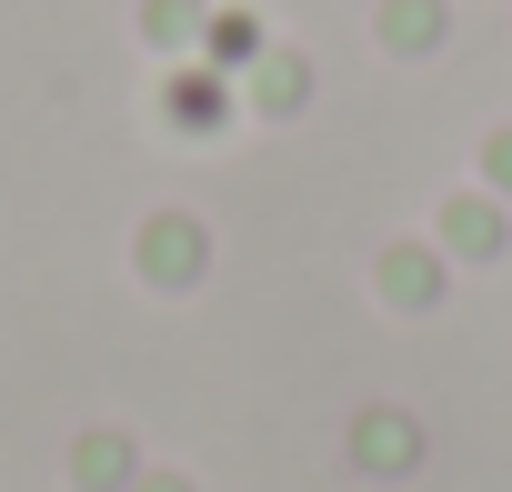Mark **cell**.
I'll return each mask as SVG.
<instances>
[{
  "label": "cell",
  "instance_id": "cell-1",
  "mask_svg": "<svg viewBox=\"0 0 512 492\" xmlns=\"http://www.w3.org/2000/svg\"><path fill=\"white\" fill-rule=\"evenodd\" d=\"M412 452H422V432H412L402 412H362V422H352V462H362V472H412Z\"/></svg>",
  "mask_w": 512,
  "mask_h": 492
},
{
  "label": "cell",
  "instance_id": "cell-2",
  "mask_svg": "<svg viewBox=\"0 0 512 492\" xmlns=\"http://www.w3.org/2000/svg\"><path fill=\"white\" fill-rule=\"evenodd\" d=\"M71 482H81V492H131L141 462H131L121 432H81V442H71Z\"/></svg>",
  "mask_w": 512,
  "mask_h": 492
},
{
  "label": "cell",
  "instance_id": "cell-3",
  "mask_svg": "<svg viewBox=\"0 0 512 492\" xmlns=\"http://www.w3.org/2000/svg\"><path fill=\"white\" fill-rule=\"evenodd\" d=\"M141 272H151V282H191V272H201V231L161 211V221L141 231Z\"/></svg>",
  "mask_w": 512,
  "mask_h": 492
},
{
  "label": "cell",
  "instance_id": "cell-4",
  "mask_svg": "<svg viewBox=\"0 0 512 492\" xmlns=\"http://www.w3.org/2000/svg\"><path fill=\"white\" fill-rule=\"evenodd\" d=\"M382 292H392L402 312H422V302L442 292V272H432V252H392V262H382Z\"/></svg>",
  "mask_w": 512,
  "mask_h": 492
},
{
  "label": "cell",
  "instance_id": "cell-5",
  "mask_svg": "<svg viewBox=\"0 0 512 492\" xmlns=\"http://www.w3.org/2000/svg\"><path fill=\"white\" fill-rule=\"evenodd\" d=\"M442 231H452V252H502V221H492L482 201H462V211H452Z\"/></svg>",
  "mask_w": 512,
  "mask_h": 492
},
{
  "label": "cell",
  "instance_id": "cell-6",
  "mask_svg": "<svg viewBox=\"0 0 512 492\" xmlns=\"http://www.w3.org/2000/svg\"><path fill=\"white\" fill-rule=\"evenodd\" d=\"M131 492H191V482H171V472H141V482H131Z\"/></svg>",
  "mask_w": 512,
  "mask_h": 492
},
{
  "label": "cell",
  "instance_id": "cell-7",
  "mask_svg": "<svg viewBox=\"0 0 512 492\" xmlns=\"http://www.w3.org/2000/svg\"><path fill=\"white\" fill-rule=\"evenodd\" d=\"M492 171H502V181H512V141H502V151H492Z\"/></svg>",
  "mask_w": 512,
  "mask_h": 492
}]
</instances>
